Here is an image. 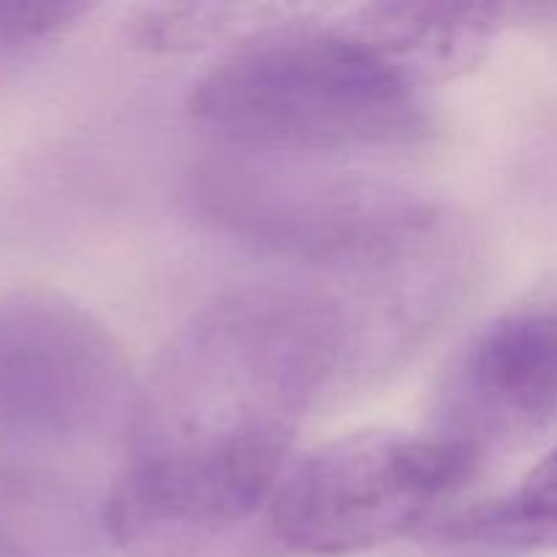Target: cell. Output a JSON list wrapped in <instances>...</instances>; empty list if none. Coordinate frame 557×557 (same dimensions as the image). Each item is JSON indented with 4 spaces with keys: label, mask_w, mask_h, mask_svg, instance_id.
I'll return each instance as SVG.
<instances>
[{
    "label": "cell",
    "mask_w": 557,
    "mask_h": 557,
    "mask_svg": "<svg viewBox=\"0 0 557 557\" xmlns=\"http://www.w3.org/2000/svg\"><path fill=\"white\" fill-rule=\"evenodd\" d=\"M357 348L351 310L253 283L201 305L152 362L103 528L128 557H250L297 430Z\"/></svg>",
    "instance_id": "cell-1"
},
{
    "label": "cell",
    "mask_w": 557,
    "mask_h": 557,
    "mask_svg": "<svg viewBox=\"0 0 557 557\" xmlns=\"http://www.w3.org/2000/svg\"><path fill=\"white\" fill-rule=\"evenodd\" d=\"M190 112L253 152H379L430 131L419 82L337 25L256 30L194 87Z\"/></svg>",
    "instance_id": "cell-2"
},
{
    "label": "cell",
    "mask_w": 557,
    "mask_h": 557,
    "mask_svg": "<svg viewBox=\"0 0 557 557\" xmlns=\"http://www.w3.org/2000/svg\"><path fill=\"white\" fill-rule=\"evenodd\" d=\"M201 221L277 259L341 275H406L444 239L433 201L357 172L226 158L190 174Z\"/></svg>",
    "instance_id": "cell-3"
},
{
    "label": "cell",
    "mask_w": 557,
    "mask_h": 557,
    "mask_svg": "<svg viewBox=\"0 0 557 557\" xmlns=\"http://www.w3.org/2000/svg\"><path fill=\"white\" fill-rule=\"evenodd\" d=\"M479 462L476 451L438 433L346 435L286 468L267 522L283 547L305 555L384 547L428 531Z\"/></svg>",
    "instance_id": "cell-4"
},
{
    "label": "cell",
    "mask_w": 557,
    "mask_h": 557,
    "mask_svg": "<svg viewBox=\"0 0 557 557\" xmlns=\"http://www.w3.org/2000/svg\"><path fill=\"white\" fill-rule=\"evenodd\" d=\"M117 343L76 305L41 294L0 299V430L60 441L96 430L123 403Z\"/></svg>",
    "instance_id": "cell-5"
},
{
    "label": "cell",
    "mask_w": 557,
    "mask_h": 557,
    "mask_svg": "<svg viewBox=\"0 0 557 557\" xmlns=\"http://www.w3.org/2000/svg\"><path fill=\"white\" fill-rule=\"evenodd\" d=\"M557 413V308L506 315L473 337L444 389L441 433L487 455Z\"/></svg>",
    "instance_id": "cell-6"
},
{
    "label": "cell",
    "mask_w": 557,
    "mask_h": 557,
    "mask_svg": "<svg viewBox=\"0 0 557 557\" xmlns=\"http://www.w3.org/2000/svg\"><path fill=\"white\" fill-rule=\"evenodd\" d=\"M500 9L441 3H370L341 22L381 58L422 85L471 69L498 30Z\"/></svg>",
    "instance_id": "cell-7"
},
{
    "label": "cell",
    "mask_w": 557,
    "mask_h": 557,
    "mask_svg": "<svg viewBox=\"0 0 557 557\" xmlns=\"http://www.w3.org/2000/svg\"><path fill=\"white\" fill-rule=\"evenodd\" d=\"M422 536L457 547L557 549V446L515 490L438 515Z\"/></svg>",
    "instance_id": "cell-8"
},
{
    "label": "cell",
    "mask_w": 557,
    "mask_h": 557,
    "mask_svg": "<svg viewBox=\"0 0 557 557\" xmlns=\"http://www.w3.org/2000/svg\"><path fill=\"white\" fill-rule=\"evenodd\" d=\"M239 16V5H158L134 22V41L152 52H185L221 38Z\"/></svg>",
    "instance_id": "cell-9"
},
{
    "label": "cell",
    "mask_w": 557,
    "mask_h": 557,
    "mask_svg": "<svg viewBox=\"0 0 557 557\" xmlns=\"http://www.w3.org/2000/svg\"><path fill=\"white\" fill-rule=\"evenodd\" d=\"M87 3H9L0 0V47H25L65 33L82 16L90 14Z\"/></svg>",
    "instance_id": "cell-10"
},
{
    "label": "cell",
    "mask_w": 557,
    "mask_h": 557,
    "mask_svg": "<svg viewBox=\"0 0 557 557\" xmlns=\"http://www.w3.org/2000/svg\"><path fill=\"white\" fill-rule=\"evenodd\" d=\"M0 557H20V555H16L14 547H9V544H5L3 539H0Z\"/></svg>",
    "instance_id": "cell-11"
}]
</instances>
